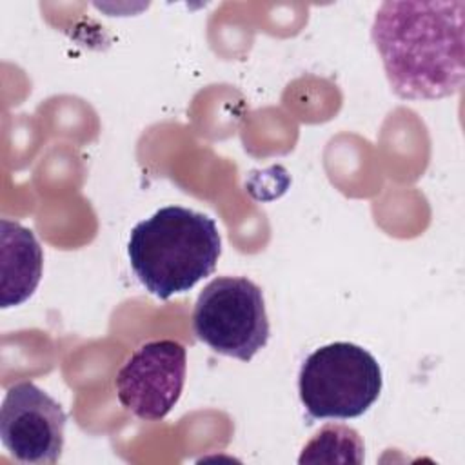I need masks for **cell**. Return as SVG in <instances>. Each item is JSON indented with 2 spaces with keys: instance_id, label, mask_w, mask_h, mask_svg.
Returning a JSON list of instances; mask_svg holds the SVG:
<instances>
[{
  "instance_id": "1",
  "label": "cell",
  "mask_w": 465,
  "mask_h": 465,
  "mask_svg": "<svg viewBox=\"0 0 465 465\" xmlns=\"http://www.w3.org/2000/svg\"><path fill=\"white\" fill-rule=\"evenodd\" d=\"M465 2H383L371 36L392 93L401 100H440L463 85Z\"/></svg>"
},
{
  "instance_id": "2",
  "label": "cell",
  "mask_w": 465,
  "mask_h": 465,
  "mask_svg": "<svg viewBox=\"0 0 465 465\" xmlns=\"http://www.w3.org/2000/svg\"><path fill=\"white\" fill-rule=\"evenodd\" d=\"M222 240L213 218L167 205L138 222L127 242V256L142 285L160 300L193 289L213 274Z\"/></svg>"
},
{
  "instance_id": "3",
  "label": "cell",
  "mask_w": 465,
  "mask_h": 465,
  "mask_svg": "<svg viewBox=\"0 0 465 465\" xmlns=\"http://www.w3.org/2000/svg\"><path fill=\"white\" fill-rule=\"evenodd\" d=\"M376 358L351 341H334L311 352L298 374L300 401L314 420H349L367 412L381 392Z\"/></svg>"
},
{
  "instance_id": "4",
  "label": "cell",
  "mask_w": 465,
  "mask_h": 465,
  "mask_svg": "<svg viewBox=\"0 0 465 465\" xmlns=\"http://www.w3.org/2000/svg\"><path fill=\"white\" fill-rule=\"evenodd\" d=\"M193 331L220 354L252 360L271 334L262 289L243 276L211 280L194 303Z\"/></svg>"
},
{
  "instance_id": "5",
  "label": "cell",
  "mask_w": 465,
  "mask_h": 465,
  "mask_svg": "<svg viewBox=\"0 0 465 465\" xmlns=\"http://www.w3.org/2000/svg\"><path fill=\"white\" fill-rule=\"evenodd\" d=\"M185 372L187 354L180 341H147L127 358L114 378L118 401L143 421H160L180 400Z\"/></svg>"
},
{
  "instance_id": "6",
  "label": "cell",
  "mask_w": 465,
  "mask_h": 465,
  "mask_svg": "<svg viewBox=\"0 0 465 465\" xmlns=\"http://www.w3.org/2000/svg\"><path fill=\"white\" fill-rule=\"evenodd\" d=\"M67 416L60 403L33 381L7 389L0 407V440L20 463L53 465L64 449Z\"/></svg>"
},
{
  "instance_id": "7",
  "label": "cell",
  "mask_w": 465,
  "mask_h": 465,
  "mask_svg": "<svg viewBox=\"0 0 465 465\" xmlns=\"http://www.w3.org/2000/svg\"><path fill=\"white\" fill-rule=\"evenodd\" d=\"M0 305L2 309H9L24 303L36 291L42 278L44 254L35 234L7 218L0 220Z\"/></svg>"
},
{
  "instance_id": "8",
  "label": "cell",
  "mask_w": 465,
  "mask_h": 465,
  "mask_svg": "<svg viewBox=\"0 0 465 465\" xmlns=\"http://www.w3.org/2000/svg\"><path fill=\"white\" fill-rule=\"evenodd\" d=\"M300 463H361L363 441L360 434L347 425L322 427L303 447Z\"/></svg>"
}]
</instances>
